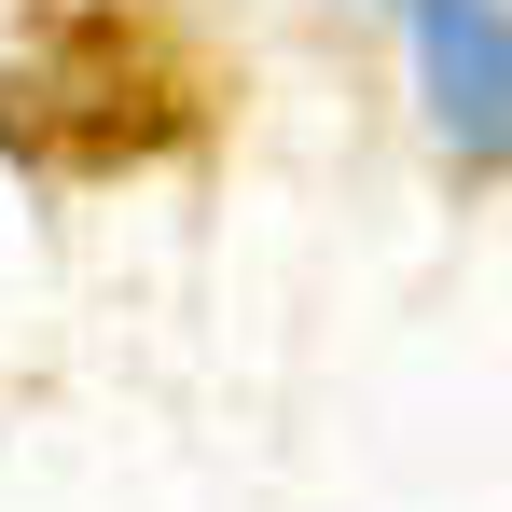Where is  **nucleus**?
<instances>
[{"label":"nucleus","instance_id":"2","mask_svg":"<svg viewBox=\"0 0 512 512\" xmlns=\"http://www.w3.org/2000/svg\"><path fill=\"white\" fill-rule=\"evenodd\" d=\"M416 97L457 167H512V0H402Z\"/></svg>","mask_w":512,"mask_h":512},{"label":"nucleus","instance_id":"1","mask_svg":"<svg viewBox=\"0 0 512 512\" xmlns=\"http://www.w3.org/2000/svg\"><path fill=\"white\" fill-rule=\"evenodd\" d=\"M180 125H194V70L125 14H70L56 42H28L0 70V153H28L56 180L153 167V153H180Z\"/></svg>","mask_w":512,"mask_h":512}]
</instances>
